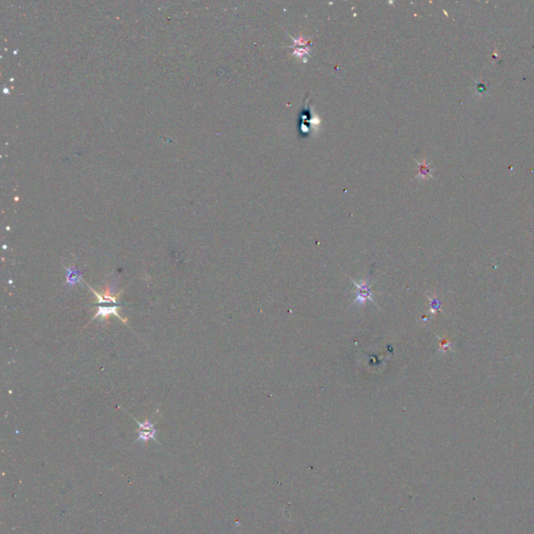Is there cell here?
Here are the masks:
<instances>
[{
	"label": "cell",
	"instance_id": "cell-1",
	"mask_svg": "<svg viewBox=\"0 0 534 534\" xmlns=\"http://www.w3.org/2000/svg\"><path fill=\"white\" fill-rule=\"evenodd\" d=\"M297 132L299 138L302 139H308V137L311 135L312 131H314V127H319L321 124V119L319 116H315L312 109L309 107V99L308 96L304 100V107L300 110L297 118Z\"/></svg>",
	"mask_w": 534,
	"mask_h": 534
},
{
	"label": "cell",
	"instance_id": "cell-2",
	"mask_svg": "<svg viewBox=\"0 0 534 534\" xmlns=\"http://www.w3.org/2000/svg\"><path fill=\"white\" fill-rule=\"evenodd\" d=\"M348 278L350 282L353 283V285L355 286L354 299L352 302V306H355V305L364 306L366 302H371L374 304L375 307L378 308V304L375 300L373 284L369 280H362L361 282H357L353 278H350V277Z\"/></svg>",
	"mask_w": 534,
	"mask_h": 534
},
{
	"label": "cell",
	"instance_id": "cell-3",
	"mask_svg": "<svg viewBox=\"0 0 534 534\" xmlns=\"http://www.w3.org/2000/svg\"><path fill=\"white\" fill-rule=\"evenodd\" d=\"M87 285V284H86ZM88 289L94 293L95 297L97 298V302L95 303V306H98V305H104V304H113V305H123L121 303L118 302V298L120 297L121 293H122V290L117 292V280L116 278H113L108 284L107 286L105 288V290L103 292H97L95 291L92 287H90L89 285H87Z\"/></svg>",
	"mask_w": 534,
	"mask_h": 534
},
{
	"label": "cell",
	"instance_id": "cell-4",
	"mask_svg": "<svg viewBox=\"0 0 534 534\" xmlns=\"http://www.w3.org/2000/svg\"><path fill=\"white\" fill-rule=\"evenodd\" d=\"M121 306H123V305H112V306L98 305L97 306V312L95 313V315L91 319V322L95 321V320L98 319V317H100V319H103L104 322L108 323V321H109V319H110L111 316H116V317H118V319L124 325H126L127 324V320L123 319V317L119 313V308Z\"/></svg>",
	"mask_w": 534,
	"mask_h": 534
},
{
	"label": "cell",
	"instance_id": "cell-5",
	"mask_svg": "<svg viewBox=\"0 0 534 534\" xmlns=\"http://www.w3.org/2000/svg\"><path fill=\"white\" fill-rule=\"evenodd\" d=\"M129 415L132 417L134 420H135V422H137V424L139 425V429H138V438H137V441H143V442H147L148 440H155L156 442H158L157 438H156V434H157V430L154 426V424L150 422L149 420H145L144 422H138L135 417H134L130 413ZM159 443V442H158Z\"/></svg>",
	"mask_w": 534,
	"mask_h": 534
},
{
	"label": "cell",
	"instance_id": "cell-6",
	"mask_svg": "<svg viewBox=\"0 0 534 534\" xmlns=\"http://www.w3.org/2000/svg\"><path fill=\"white\" fill-rule=\"evenodd\" d=\"M288 35V33H287ZM291 40L293 41V45L290 46V48H292V57H298V58H302L303 59V62L305 63V59L306 57H309L311 58V55H310V46L312 44V41L311 40H306L303 35H300L297 39L291 37L290 35H288Z\"/></svg>",
	"mask_w": 534,
	"mask_h": 534
},
{
	"label": "cell",
	"instance_id": "cell-7",
	"mask_svg": "<svg viewBox=\"0 0 534 534\" xmlns=\"http://www.w3.org/2000/svg\"><path fill=\"white\" fill-rule=\"evenodd\" d=\"M66 280L63 287L66 289H72L77 284H82V273L76 265L65 267Z\"/></svg>",
	"mask_w": 534,
	"mask_h": 534
},
{
	"label": "cell",
	"instance_id": "cell-8",
	"mask_svg": "<svg viewBox=\"0 0 534 534\" xmlns=\"http://www.w3.org/2000/svg\"><path fill=\"white\" fill-rule=\"evenodd\" d=\"M427 298L429 299V310L427 315L422 317V321H427L430 316L436 315L441 311V302L436 294H427Z\"/></svg>",
	"mask_w": 534,
	"mask_h": 534
},
{
	"label": "cell",
	"instance_id": "cell-9",
	"mask_svg": "<svg viewBox=\"0 0 534 534\" xmlns=\"http://www.w3.org/2000/svg\"><path fill=\"white\" fill-rule=\"evenodd\" d=\"M417 164H419V172H417V175H416L417 179L425 180V179L432 176L433 169H432V167L426 162V160L423 163L417 162Z\"/></svg>",
	"mask_w": 534,
	"mask_h": 534
},
{
	"label": "cell",
	"instance_id": "cell-10",
	"mask_svg": "<svg viewBox=\"0 0 534 534\" xmlns=\"http://www.w3.org/2000/svg\"><path fill=\"white\" fill-rule=\"evenodd\" d=\"M439 338V345H438V352H441V353H447L449 352V350L452 348V341H451V339L448 337V336H443V337H438Z\"/></svg>",
	"mask_w": 534,
	"mask_h": 534
},
{
	"label": "cell",
	"instance_id": "cell-11",
	"mask_svg": "<svg viewBox=\"0 0 534 534\" xmlns=\"http://www.w3.org/2000/svg\"><path fill=\"white\" fill-rule=\"evenodd\" d=\"M476 85H477V89H476V91H477L478 94H483V93H485V92H486V86L484 85L483 82H477Z\"/></svg>",
	"mask_w": 534,
	"mask_h": 534
}]
</instances>
